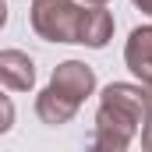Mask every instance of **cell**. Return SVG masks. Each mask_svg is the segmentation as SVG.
<instances>
[{
  "instance_id": "obj_1",
  "label": "cell",
  "mask_w": 152,
  "mask_h": 152,
  "mask_svg": "<svg viewBox=\"0 0 152 152\" xmlns=\"http://www.w3.org/2000/svg\"><path fill=\"white\" fill-rule=\"evenodd\" d=\"M149 120V106H145V92L142 85L131 81H110L99 96V110H96V131L117 134L124 142H131L142 124Z\"/></svg>"
},
{
  "instance_id": "obj_2",
  "label": "cell",
  "mask_w": 152,
  "mask_h": 152,
  "mask_svg": "<svg viewBox=\"0 0 152 152\" xmlns=\"http://www.w3.org/2000/svg\"><path fill=\"white\" fill-rule=\"evenodd\" d=\"M78 18L81 4L75 0H32L28 7V21L46 42H78Z\"/></svg>"
},
{
  "instance_id": "obj_3",
  "label": "cell",
  "mask_w": 152,
  "mask_h": 152,
  "mask_svg": "<svg viewBox=\"0 0 152 152\" xmlns=\"http://www.w3.org/2000/svg\"><path fill=\"white\" fill-rule=\"evenodd\" d=\"M50 88L60 92L64 99L71 103H85L92 92H96V71L85 64V60H64L53 67V78H50Z\"/></svg>"
},
{
  "instance_id": "obj_4",
  "label": "cell",
  "mask_w": 152,
  "mask_h": 152,
  "mask_svg": "<svg viewBox=\"0 0 152 152\" xmlns=\"http://www.w3.org/2000/svg\"><path fill=\"white\" fill-rule=\"evenodd\" d=\"M113 39V14L106 7H88L81 4V18H78V42L88 50H103Z\"/></svg>"
},
{
  "instance_id": "obj_5",
  "label": "cell",
  "mask_w": 152,
  "mask_h": 152,
  "mask_svg": "<svg viewBox=\"0 0 152 152\" xmlns=\"http://www.w3.org/2000/svg\"><path fill=\"white\" fill-rule=\"evenodd\" d=\"M0 85L28 92L36 85V60L25 50H0Z\"/></svg>"
},
{
  "instance_id": "obj_6",
  "label": "cell",
  "mask_w": 152,
  "mask_h": 152,
  "mask_svg": "<svg viewBox=\"0 0 152 152\" xmlns=\"http://www.w3.org/2000/svg\"><path fill=\"white\" fill-rule=\"evenodd\" d=\"M124 64H127L131 75H138L142 81L152 75V25L131 28V36L124 42Z\"/></svg>"
},
{
  "instance_id": "obj_7",
  "label": "cell",
  "mask_w": 152,
  "mask_h": 152,
  "mask_svg": "<svg viewBox=\"0 0 152 152\" xmlns=\"http://www.w3.org/2000/svg\"><path fill=\"white\" fill-rule=\"evenodd\" d=\"M81 110L78 103H71V99H64L60 92H53L50 85L42 88L36 96V117L42 120V124H50V127H60V124H67V120H75V113Z\"/></svg>"
},
{
  "instance_id": "obj_8",
  "label": "cell",
  "mask_w": 152,
  "mask_h": 152,
  "mask_svg": "<svg viewBox=\"0 0 152 152\" xmlns=\"http://www.w3.org/2000/svg\"><path fill=\"white\" fill-rule=\"evenodd\" d=\"M131 142L117 138V134H106V131H92V142H88V152H127Z\"/></svg>"
},
{
  "instance_id": "obj_9",
  "label": "cell",
  "mask_w": 152,
  "mask_h": 152,
  "mask_svg": "<svg viewBox=\"0 0 152 152\" xmlns=\"http://www.w3.org/2000/svg\"><path fill=\"white\" fill-rule=\"evenodd\" d=\"M11 127H14V103L0 92V134H7Z\"/></svg>"
},
{
  "instance_id": "obj_10",
  "label": "cell",
  "mask_w": 152,
  "mask_h": 152,
  "mask_svg": "<svg viewBox=\"0 0 152 152\" xmlns=\"http://www.w3.org/2000/svg\"><path fill=\"white\" fill-rule=\"evenodd\" d=\"M142 149H145V152H152V117L142 124Z\"/></svg>"
},
{
  "instance_id": "obj_11",
  "label": "cell",
  "mask_w": 152,
  "mask_h": 152,
  "mask_svg": "<svg viewBox=\"0 0 152 152\" xmlns=\"http://www.w3.org/2000/svg\"><path fill=\"white\" fill-rule=\"evenodd\" d=\"M142 92H145V106H149V117H152V75L145 78V85H142Z\"/></svg>"
},
{
  "instance_id": "obj_12",
  "label": "cell",
  "mask_w": 152,
  "mask_h": 152,
  "mask_svg": "<svg viewBox=\"0 0 152 152\" xmlns=\"http://www.w3.org/2000/svg\"><path fill=\"white\" fill-rule=\"evenodd\" d=\"M131 4H134V7H138L145 18H152V0H131Z\"/></svg>"
},
{
  "instance_id": "obj_13",
  "label": "cell",
  "mask_w": 152,
  "mask_h": 152,
  "mask_svg": "<svg viewBox=\"0 0 152 152\" xmlns=\"http://www.w3.org/2000/svg\"><path fill=\"white\" fill-rule=\"evenodd\" d=\"M7 25V0H0V28Z\"/></svg>"
},
{
  "instance_id": "obj_14",
  "label": "cell",
  "mask_w": 152,
  "mask_h": 152,
  "mask_svg": "<svg viewBox=\"0 0 152 152\" xmlns=\"http://www.w3.org/2000/svg\"><path fill=\"white\" fill-rule=\"evenodd\" d=\"M81 4H88V7H106L110 0H81Z\"/></svg>"
}]
</instances>
